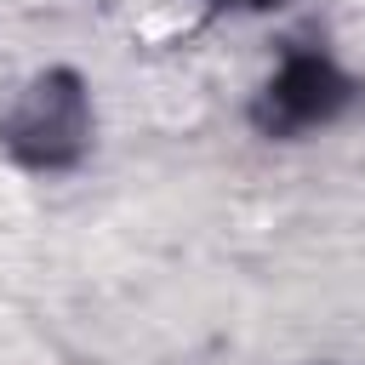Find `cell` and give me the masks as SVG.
<instances>
[{"mask_svg": "<svg viewBox=\"0 0 365 365\" xmlns=\"http://www.w3.org/2000/svg\"><path fill=\"white\" fill-rule=\"evenodd\" d=\"M217 6H228V11H274L285 0H217Z\"/></svg>", "mask_w": 365, "mask_h": 365, "instance_id": "cell-3", "label": "cell"}, {"mask_svg": "<svg viewBox=\"0 0 365 365\" xmlns=\"http://www.w3.org/2000/svg\"><path fill=\"white\" fill-rule=\"evenodd\" d=\"M0 148L23 171H68L91 148V91L74 68H40L0 114Z\"/></svg>", "mask_w": 365, "mask_h": 365, "instance_id": "cell-1", "label": "cell"}, {"mask_svg": "<svg viewBox=\"0 0 365 365\" xmlns=\"http://www.w3.org/2000/svg\"><path fill=\"white\" fill-rule=\"evenodd\" d=\"M359 103V80L319 46H285L274 74L257 86L251 97V125L262 137H302V131H319L331 120H342L348 108Z\"/></svg>", "mask_w": 365, "mask_h": 365, "instance_id": "cell-2", "label": "cell"}]
</instances>
